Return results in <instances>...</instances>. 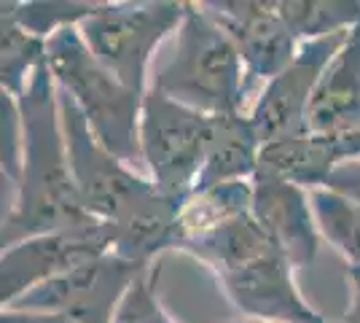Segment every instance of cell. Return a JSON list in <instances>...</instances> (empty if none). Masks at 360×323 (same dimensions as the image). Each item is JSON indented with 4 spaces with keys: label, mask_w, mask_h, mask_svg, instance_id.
Returning <instances> with one entry per match:
<instances>
[{
    "label": "cell",
    "mask_w": 360,
    "mask_h": 323,
    "mask_svg": "<svg viewBox=\"0 0 360 323\" xmlns=\"http://www.w3.org/2000/svg\"><path fill=\"white\" fill-rule=\"evenodd\" d=\"M11 100L19 124V167L11 181L14 200L3 215V248L94 221L75 189L60 94L46 62L35 70L25 92Z\"/></svg>",
    "instance_id": "1"
},
{
    "label": "cell",
    "mask_w": 360,
    "mask_h": 323,
    "mask_svg": "<svg viewBox=\"0 0 360 323\" xmlns=\"http://www.w3.org/2000/svg\"><path fill=\"white\" fill-rule=\"evenodd\" d=\"M207 267L242 318L269 323H328L296 283V267L264 234L250 213L226 221L178 248Z\"/></svg>",
    "instance_id": "2"
},
{
    "label": "cell",
    "mask_w": 360,
    "mask_h": 323,
    "mask_svg": "<svg viewBox=\"0 0 360 323\" xmlns=\"http://www.w3.org/2000/svg\"><path fill=\"white\" fill-rule=\"evenodd\" d=\"M150 89L205 116L250 113L240 51L202 3H186L172 51L150 76Z\"/></svg>",
    "instance_id": "3"
},
{
    "label": "cell",
    "mask_w": 360,
    "mask_h": 323,
    "mask_svg": "<svg viewBox=\"0 0 360 323\" xmlns=\"http://www.w3.org/2000/svg\"><path fill=\"white\" fill-rule=\"evenodd\" d=\"M46 65L54 84L86 119L94 138L121 162L140 167L143 94L132 92L91 54L78 27L60 30L46 41Z\"/></svg>",
    "instance_id": "4"
},
{
    "label": "cell",
    "mask_w": 360,
    "mask_h": 323,
    "mask_svg": "<svg viewBox=\"0 0 360 323\" xmlns=\"http://www.w3.org/2000/svg\"><path fill=\"white\" fill-rule=\"evenodd\" d=\"M183 16L186 3L175 0L97 3V8L78 25V32L113 76L146 97L150 89V60L156 49L178 32Z\"/></svg>",
    "instance_id": "5"
},
{
    "label": "cell",
    "mask_w": 360,
    "mask_h": 323,
    "mask_svg": "<svg viewBox=\"0 0 360 323\" xmlns=\"http://www.w3.org/2000/svg\"><path fill=\"white\" fill-rule=\"evenodd\" d=\"M210 116L148 89L140 116V159L150 184L183 202L194 191L205 165Z\"/></svg>",
    "instance_id": "6"
},
{
    "label": "cell",
    "mask_w": 360,
    "mask_h": 323,
    "mask_svg": "<svg viewBox=\"0 0 360 323\" xmlns=\"http://www.w3.org/2000/svg\"><path fill=\"white\" fill-rule=\"evenodd\" d=\"M146 270L150 267L127 262L116 253H105L94 262L75 267L68 275L32 289L8 308L62 312L75 323H113L124 293Z\"/></svg>",
    "instance_id": "7"
},
{
    "label": "cell",
    "mask_w": 360,
    "mask_h": 323,
    "mask_svg": "<svg viewBox=\"0 0 360 323\" xmlns=\"http://www.w3.org/2000/svg\"><path fill=\"white\" fill-rule=\"evenodd\" d=\"M347 35L349 30L333 32V35L315 38V41H304L296 57L288 62L285 70L277 73L269 84H264V89L258 92L253 108L248 113L255 135L261 140V148L274 140L309 132V127H307L309 103L315 97L317 84L326 73L328 62L342 49Z\"/></svg>",
    "instance_id": "8"
},
{
    "label": "cell",
    "mask_w": 360,
    "mask_h": 323,
    "mask_svg": "<svg viewBox=\"0 0 360 323\" xmlns=\"http://www.w3.org/2000/svg\"><path fill=\"white\" fill-rule=\"evenodd\" d=\"M202 6L240 51L248 92L255 103L264 84L283 73L301 46L280 14V0H205Z\"/></svg>",
    "instance_id": "9"
},
{
    "label": "cell",
    "mask_w": 360,
    "mask_h": 323,
    "mask_svg": "<svg viewBox=\"0 0 360 323\" xmlns=\"http://www.w3.org/2000/svg\"><path fill=\"white\" fill-rule=\"evenodd\" d=\"M110 253V237L103 221H89L70 229L49 232L11 248L0 259V305L8 308L19 296L49 280L73 272L75 267Z\"/></svg>",
    "instance_id": "10"
},
{
    "label": "cell",
    "mask_w": 360,
    "mask_h": 323,
    "mask_svg": "<svg viewBox=\"0 0 360 323\" xmlns=\"http://www.w3.org/2000/svg\"><path fill=\"white\" fill-rule=\"evenodd\" d=\"M250 215L296 270L315 264L323 234L312 208V191L255 172Z\"/></svg>",
    "instance_id": "11"
},
{
    "label": "cell",
    "mask_w": 360,
    "mask_h": 323,
    "mask_svg": "<svg viewBox=\"0 0 360 323\" xmlns=\"http://www.w3.org/2000/svg\"><path fill=\"white\" fill-rule=\"evenodd\" d=\"M352 159H360V132L355 135L304 132L266 143L261 148L258 172L315 191L326 189L330 175Z\"/></svg>",
    "instance_id": "12"
},
{
    "label": "cell",
    "mask_w": 360,
    "mask_h": 323,
    "mask_svg": "<svg viewBox=\"0 0 360 323\" xmlns=\"http://www.w3.org/2000/svg\"><path fill=\"white\" fill-rule=\"evenodd\" d=\"M307 127L315 135L360 132V25L328 62L309 103Z\"/></svg>",
    "instance_id": "13"
},
{
    "label": "cell",
    "mask_w": 360,
    "mask_h": 323,
    "mask_svg": "<svg viewBox=\"0 0 360 323\" xmlns=\"http://www.w3.org/2000/svg\"><path fill=\"white\" fill-rule=\"evenodd\" d=\"M261 159V140L255 135L248 113L210 116V138L205 165L194 191L234 181H253Z\"/></svg>",
    "instance_id": "14"
},
{
    "label": "cell",
    "mask_w": 360,
    "mask_h": 323,
    "mask_svg": "<svg viewBox=\"0 0 360 323\" xmlns=\"http://www.w3.org/2000/svg\"><path fill=\"white\" fill-rule=\"evenodd\" d=\"M253 205V181H234L221 184L202 191H191L175 221L172 232V251L202 237L205 232L221 227L226 221H234L240 215L250 213Z\"/></svg>",
    "instance_id": "15"
},
{
    "label": "cell",
    "mask_w": 360,
    "mask_h": 323,
    "mask_svg": "<svg viewBox=\"0 0 360 323\" xmlns=\"http://www.w3.org/2000/svg\"><path fill=\"white\" fill-rule=\"evenodd\" d=\"M46 62V41L27 32L6 3H0V87L3 94L19 97L35 70Z\"/></svg>",
    "instance_id": "16"
},
{
    "label": "cell",
    "mask_w": 360,
    "mask_h": 323,
    "mask_svg": "<svg viewBox=\"0 0 360 323\" xmlns=\"http://www.w3.org/2000/svg\"><path fill=\"white\" fill-rule=\"evenodd\" d=\"M280 14L304 44L360 25V0H280Z\"/></svg>",
    "instance_id": "17"
},
{
    "label": "cell",
    "mask_w": 360,
    "mask_h": 323,
    "mask_svg": "<svg viewBox=\"0 0 360 323\" xmlns=\"http://www.w3.org/2000/svg\"><path fill=\"white\" fill-rule=\"evenodd\" d=\"M312 208L323 243L347 259V267H360V205L328 189L312 191Z\"/></svg>",
    "instance_id": "18"
},
{
    "label": "cell",
    "mask_w": 360,
    "mask_h": 323,
    "mask_svg": "<svg viewBox=\"0 0 360 323\" xmlns=\"http://www.w3.org/2000/svg\"><path fill=\"white\" fill-rule=\"evenodd\" d=\"M6 6L25 30L49 41L60 30L78 27L97 8V0H30V3L8 0Z\"/></svg>",
    "instance_id": "19"
},
{
    "label": "cell",
    "mask_w": 360,
    "mask_h": 323,
    "mask_svg": "<svg viewBox=\"0 0 360 323\" xmlns=\"http://www.w3.org/2000/svg\"><path fill=\"white\" fill-rule=\"evenodd\" d=\"M156 280H159L156 267L140 272L135 283L129 286V291L124 293L113 323H178L172 318V312L165 308Z\"/></svg>",
    "instance_id": "20"
},
{
    "label": "cell",
    "mask_w": 360,
    "mask_h": 323,
    "mask_svg": "<svg viewBox=\"0 0 360 323\" xmlns=\"http://www.w3.org/2000/svg\"><path fill=\"white\" fill-rule=\"evenodd\" d=\"M326 189H328V191H336V194H342V197L360 205V159H352V162L342 165V167L328 178Z\"/></svg>",
    "instance_id": "21"
},
{
    "label": "cell",
    "mask_w": 360,
    "mask_h": 323,
    "mask_svg": "<svg viewBox=\"0 0 360 323\" xmlns=\"http://www.w3.org/2000/svg\"><path fill=\"white\" fill-rule=\"evenodd\" d=\"M0 323H75V321L68 318V315H62V312H38V310L3 308Z\"/></svg>",
    "instance_id": "22"
},
{
    "label": "cell",
    "mask_w": 360,
    "mask_h": 323,
    "mask_svg": "<svg viewBox=\"0 0 360 323\" xmlns=\"http://www.w3.org/2000/svg\"><path fill=\"white\" fill-rule=\"evenodd\" d=\"M347 280H349V308H347L339 323H360V267L349 264L347 267Z\"/></svg>",
    "instance_id": "23"
},
{
    "label": "cell",
    "mask_w": 360,
    "mask_h": 323,
    "mask_svg": "<svg viewBox=\"0 0 360 323\" xmlns=\"http://www.w3.org/2000/svg\"><path fill=\"white\" fill-rule=\"evenodd\" d=\"M234 323H269V321H253V318H242V321H234Z\"/></svg>",
    "instance_id": "24"
}]
</instances>
